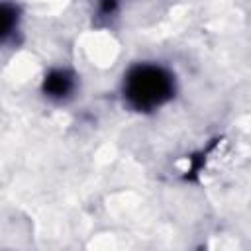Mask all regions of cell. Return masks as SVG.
<instances>
[{
	"instance_id": "6da1fadb",
	"label": "cell",
	"mask_w": 251,
	"mask_h": 251,
	"mask_svg": "<svg viewBox=\"0 0 251 251\" xmlns=\"http://www.w3.org/2000/svg\"><path fill=\"white\" fill-rule=\"evenodd\" d=\"M173 76L155 65H135L124 80V94L135 110H153L173 98Z\"/></svg>"
},
{
	"instance_id": "3957f363",
	"label": "cell",
	"mask_w": 251,
	"mask_h": 251,
	"mask_svg": "<svg viewBox=\"0 0 251 251\" xmlns=\"http://www.w3.org/2000/svg\"><path fill=\"white\" fill-rule=\"evenodd\" d=\"M16 22H18V10L12 4L4 2L0 8V35H2V39H6L14 31Z\"/></svg>"
},
{
	"instance_id": "7a4b0ae2",
	"label": "cell",
	"mask_w": 251,
	"mask_h": 251,
	"mask_svg": "<svg viewBox=\"0 0 251 251\" xmlns=\"http://www.w3.org/2000/svg\"><path fill=\"white\" fill-rule=\"evenodd\" d=\"M73 90V78L67 71H51L43 78V92L49 98H65Z\"/></svg>"
},
{
	"instance_id": "277c9868",
	"label": "cell",
	"mask_w": 251,
	"mask_h": 251,
	"mask_svg": "<svg viewBox=\"0 0 251 251\" xmlns=\"http://www.w3.org/2000/svg\"><path fill=\"white\" fill-rule=\"evenodd\" d=\"M100 10L104 14H110L116 10V0H100Z\"/></svg>"
}]
</instances>
